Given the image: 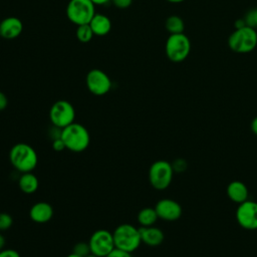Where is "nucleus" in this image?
I'll return each instance as SVG.
<instances>
[{
    "label": "nucleus",
    "mask_w": 257,
    "mask_h": 257,
    "mask_svg": "<svg viewBox=\"0 0 257 257\" xmlns=\"http://www.w3.org/2000/svg\"><path fill=\"white\" fill-rule=\"evenodd\" d=\"M9 161L19 173L32 172L38 164L36 151L26 143H18L9 151Z\"/></svg>",
    "instance_id": "nucleus-1"
},
{
    "label": "nucleus",
    "mask_w": 257,
    "mask_h": 257,
    "mask_svg": "<svg viewBox=\"0 0 257 257\" xmlns=\"http://www.w3.org/2000/svg\"><path fill=\"white\" fill-rule=\"evenodd\" d=\"M60 138L65 148L73 153L84 152L90 143V136L87 128L83 124L75 121L61 130Z\"/></svg>",
    "instance_id": "nucleus-2"
},
{
    "label": "nucleus",
    "mask_w": 257,
    "mask_h": 257,
    "mask_svg": "<svg viewBox=\"0 0 257 257\" xmlns=\"http://www.w3.org/2000/svg\"><path fill=\"white\" fill-rule=\"evenodd\" d=\"M115 248L133 253L142 244L140 229L136 226L123 223L118 225L112 232Z\"/></svg>",
    "instance_id": "nucleus-3"
},
{
    "label": "nucleus",
    "mask_w": 257,
    "mask_h": 257,
    "mask_svg": "<svg viewBox=\"0 0 257 257\" xmlns=\"http://www.w3.org/2000/svg\"><path fill=\"white\" fill-rule=\"evenodd\" d=\"M228 45L236 53L251 52L257 46V31L248 26L235 29L228 38Z\"/></svg>",
    "instance_id": "nucleus-4"
},
{
    "label": "nucleus",
    "mask_w": 257,
    "mask_h": 257,
    "mask_svg": "<svg viewBox=\"0 0 257 257\" xmlns=\"http://www.w3.org/2000/svg\"><path fill=\"white\" fill-rule=\"evenodd\" d=\"M174 169L172 164L165 160L154 162L149 169V181L151 186L158 190H166L172 183Z\"/></svg>",
    "instance_id": "nucleus-5"
},
{
    "label": "nucleus",
    "mask_w": 257,
    "mask_h": 257,
    "mask_svg": "<svg viewBox=\"0 0 257 257\" xmlns=\"http://www.w3.org/2000/svg\"><path fill=\"white\" fill-rule=\"evenodd\" d=\"M95 13V5L90 0H69L66 6V16L76 26L88 24Z\"/></svg>",
    "instance_id": "nucleus-6"
},
{
    "label": "nucleus",
    "mask_w": 257,
    "mask_h": 257,
    "mask_svg": "<svg viewBox=\"0 0 257 257\" xmlns=\"http://www.w3.org/2000/svg\"><path fill=\"white\" fill-rule=\"evenodd\" d=\"M190 50V39L184 33L170 34L166 41V55L173 62H181L185 60L188 57Z\"/></svg>",
    "instance_id": "nucleus-7"
},
{
    "label": "nucleus",
    "mask_w": 257,
    "mask_h": 257,
    "mask_svg": "<svg viewBox=\"0 0 257 257\" xmlns=\"http://www.w3.org/2000/svg\"><path fill=\"white\" fill-rule=\"evenodd\" d=\"M49 119L52 125L59 128H64L65 126L74 122L75 109L68 100H57L49 109Z\"/></svg>",
    "instance_id": "nucleus-8"
},
{
    "label": "nucleus",
    "mask_w": 257,
    "mask_h": 257,
    "mask_svg": "<svg viewBox=\"0 0 257 257\" xmlns=\"http://www.w3.org/2000/svg\"><path fill=\"white\" fill-rule=\"evenodd\" d=\"M90 253L98 257H105L114 248L112 232L106 229H98L94 231L88 240Z\"/></svg>",
    "instance_id": "nucleus-9"
},
{
    "label": "nucleus",
    "mask_w": 257,
    "mask_h": 257,
    "mask_svg": "<svg viewBox=\"0 0 257 257\" xmlns=\"http://www.w3.org/2000/svg\"><path fill=\"white\" fill-rule=\"evenodd\" d=\"M85 84L89 92L101 96L106 94L111 88L110 77L101 69H90L85 77Z\"/></svg>",
    "instance_id": "nucleus-10"
},
{
    "label": "nucleus",
    "mask_w": 257,
    "mask_h": 257,
    "mask_svg": "<svg viewBox=\"0 0 257 257\" xmlns=\"http://www.w3.org/2000/svg\"><path fill=\"white\" fill-rule=\"evenodd\" d=\"M238 224L246 230L257 229V202L246 200L239 204L236 210Z\"/></svg>",
    "instance_id": "nucleus-11"
},
{
    "label": "nucleus",
    "mask_w": 257,
    "mask_h": 257,
    "mask_svg": "<svg viewBox=\"0 0 257 257\" xmlns=\"http://www.w3.org/2000/svg\"><path fill=\"white\" fill-rule=\"evenodd\" d=\"M159 219L165 221H176L182 216V207L181 205L173 199H162L157 202L154 207Z\"/></svg>",
    "instance_id": "nucleus-12"
},
{
    "label": "nucleus",
    "mask_w": 257,
    "mask_h": 257,
    "mask_svg": "<svg viewBox=\"0 0 257 257\" xmlns=\"http://www.w3.org/2000/svg\"><path fill=\"white\" fill-rule=\"evenodd\" d=\"M22 30L23 23L18 17L9 16L0 22V36L4 39H15L22 33Z\"/></svg>",
    "instance_id": "nucleus-13"
},
{
    "label": "nucleus",
    "mask_w": 257,
    "mask_h": 257,
    "mask_svg": "<svg viewBox=\"0 0 257 257\" xmlns=\"http://www.w3.org/2000/svg\"><path fill=\"white\" fill-rule=\"evenodd\" d=\"M54 211L52 206L44 201L33 204L29 210V217L34 223L44 224L49 222L53 217Z\"/></svg>",
    "instance_id": "nucleus-14"
},
{
    "label": "nucleus",
    "mask_w": 257,
    "mask_h": 257,
    "mask_svg": "<svg viewBox=\"0 0 257 257\" xmlns=\"http://www.w3.org/2000/svg\"><path fill=\"white\" fill-rule=\"evenodd\" d=\"M139 229H140L142 243H145L150 247H157L163 243L165 235L160 228L155 226H149V227H140Z\"/></svg>",
    "instance_id": "nucleus-15"
},
{
    "label": "nucleus",
    "mask_w": 257,
    "mask_h": 257,
    "mask_svg": "<svg viewBox=\"0 0 257 257\" xmlns=\"http://www.w3.org/2000/svg\"><path fill=\"white\" fill-rule=\"evenodd\" d=\"M227 195L231 201L241 204L248 200L249 192L247 186L243 182L232 181L227 187Z\"/></svg>",
    "instance_id": "nucleus-16"
},
{
    "label": "nucleus",
    "mask_w": 257,
    "mask_h": 257,
    "mask_svg": "<svg viewBox=\"0 0 257 257\" xmlns=\"http://www.w3.org/2000/svg\"><path fill=\"white\" fill-rule=\"evenodd\" d=\"M93 34L96 36H104L109 33L111 29L110 19L101 13H95L90 22L88 23Z\"/></svg>",
    "instance_id": "nucleus-17"
},
{
    "label": "nucleus",
    "mask_w": 257,
    "mask_h": 257,
    "mask_svg": "<svg viewBox=\"0 0 257 257\" xmlns=\"http://www.w3.org/2000/svg\"><path fill=\"white\" fill-rule=\"evenodd\" d=\"M18 187L24 194H33L39 187L38 178L32 173H22L18 179Z\"/></svg>",
    "instance_id": "nucleus-18"
},
{
    "label": "nucleus",
    "mask_w": 257,
    "mask_h": 257,
    "mask_svg": "<svg viewBox=\"0 0 257 257\" xmlns=\"http://www.w3.org/2000/svg\"><path fill=\"white\" fill-rule=\"evenodd\" d=\"M158 219L159 217L155 208H151V207H146L141 209L137 215V220L141 227L154 226Z\"/></svg>",
    "instance_id": "nucleus-19"
},
{
    "label": "nucleus",
    "mask_w": 257,
    "mask_h": 257,
    "mask_svg": "<svg viewBox=\"0 0 257 257\" xmlns=\"http://www.w3.org/2000/svg\"><path fill=\"white\" fill-rule=\"evenodd\" d=\"M165 27L170 34H179L184 33L185 23L180 16L171 15L166 19Z\"/></svg>",
    "instance_id": "nucleus-20"
},
{
    "label": "nucleus",
    "mask_w": 257,
    "mask_h": 257,
    "mask_svg": "<svg viewBox=\"0 0 257 257\" xmlns=\"http://www.w3.org/2000/svg\"><path fill=\"white\" fill-rule=\"evenodd\" d=\"M93 35L94 34H93L89 24H82V25H78L76 27V38L82 43L89 42L92 39Z\"/></svg>",
    "instance_id": "nucleus-21"
},
{
    "label": "nucleus",
    "mask_w": 257,
    "mask_h": 257,
    "mask_svg": "<svg viewBox=\"0 0 257 257\" xmlns=\"http://www.w3.org/2000/svg\"><path fill=\"white\" fill-rule=\"evenodd\" d=\"M72 252L81 256V257H86L87 255L90 254V248L88 245V242H78L73 246Z\"/></svg>",
    "instance_id": "nucleus-22"
},
{
    "label": "nucleus",
    "mask_w": 257,
    "mask_h": 257,
    "mask_svg": "<svg viewBox=\"0 0 257 257\" xmlns=\"http://www.w3.org/2000/svg\"><path fill=\"white\" fill-rule=\"evenodd\" d=\"M13 225V218L8 213H0V232L6 231Z\"/></svg>",
    "instance_id": "nucleus-23"
},
{
    "label": "nucleus",
    "mask_w": 257,
    "mask_h": 257,
    "mask_svg": "<svg viewBox=\"0 0 257 257\" xmlns=\"http://www.w3.org/2000/svg\"><path fill=\"white\" fill-rule=\"evenodd\" d=\"M243 19L245 21L246 26L255 29L257 27V8L248 11Z\"/></svg>",
    "instance_id": "nucleus-24"
},
{
    "label": "nucleus",
    "mask_w": 257,
    "mask_h": 257,
    "mask_svg": "<svg viewBox=\"0 0 257 257\" xmlns=\"http://www.w3.org/2000/svg\"><path fill=\"white\" fill-rule=\"evenodd\" d=\"M105 257H133V256H132V253H130V252H126V251L118 249V248H114Z\"/></svg>",
    "instance_id": "nucleus-25"
},
{
    "label": "nucleus",
    "mask_w": 257,
    "mask_h": 257,
    "mask_svg": "<svg viewBox=\"0 0 257 257\" xmlns=\"http://www.w3.org/2000/svg\"><path fill=\"white\" fill-rule=\"evenodd\" d=\"M110 2L118 9H126L132 5L133 0H110Z\"/></svg>",
    "instance_id": "nucleus-26"
},
{
    "label": "nucleus",
    "mask_w": 257,
    "mask_h": 257,
    "mask_svg": "<svg viewBox=\"0 0 257 257\" xmlns=\"http://www.w3.org/2000/svg\"><path fill=\"white\" fill-rule=\"evenodd\" d=\"M0 257H20V254L18 251L10 248H4L0 250Z\"/></svg>",
    "instance_id": "nucleus-27"
},
{
    "label": "nucleus",
    "mask_w": 257,
    "mask_h": 257,
    "mask_svg": "<svg viewBox=\"0 0 257 257\" xmlns=\"http://www.w3.org/2000/svg\"><path fill=\"white\" fill-rule=\"evenodd\" d=\"M52 149L55 151V152H61L63 150H65V145L63 143V141L61 140V138H58V139H55L52 141Z\"/></svg>",
    "instance_id": "nucleus-28"
},
{
    "label": "nucleus",
    "mask_w": 257,
    "mask_h": 257,
    "mask_svg": "<svg viewBox=\"0 0 257 257\" xmlns=\"http://www.w3.org/2000/svg\"><path fill=\"white\" fill-rule=\"evenodd\" d=\"M172 167L174 169V172L177 171V172H182L186 169V162L182 159H179V160H176L173 164H172Z\"/></svg>",
    "instance_id": "nucleus-29"
},
{
    "label": "nucleus",
    "mask_w": 257,
    "mask_h": 257,
    "mask_svg": "<svg viewBox=\"0 0 257 257\" xmlns=\"http://www.w3.org/2000/svg\"><path fill=\"white\" fill-rule=\"evenodd\" d=\"M8 105V98L6 94L0 90V111L4 110Z\"/></svg>",
    "instance_id": "nucleus-30"
},
{
    "label": "nucleus",
    "mask_w": 257,
    "mask_h": 257,
    "mask_svg": "<svg viewBox=\"0 0 257 257\" xmlns=\"http://www.w3.org/2000/svg\"><path fill=\"white\" fill-rule=\"evenodd\" d=\"M244 26H246L244 19H238V20L235 22V29H239V28H242V27H244Z\"/></svg>",
    "instance_id": "nucleus-31"
},
{
    "label": "nucleus",
    "mask_w": 257,
    "mask_h": 257,
    "mask_svg": "<svg viewBox=\"0 0 257 257\" xmlns=\"http://www.w3.org/2000/svg\"><path fill=\"white\" fill-rule=\"evenodd\" d=\"M251 130L257 136V116L254 117L252 122H251Z\"/></svg>",
    "instance_id": "nucleus-32"
},
{
    "label": "nucleus",
    "mask_w": 257,
    "mask_h": 257,
    "mask_svg": "<svg viewBox=\"0 0 257 257\" xmlns=\"http://www.w3.org/2000/svg\"><path fill=\"white\" fill-rule=\"evenodd\" d=\"M94 5H104L108 2H110V0H90Z\"/></svg>",
    "instance_id": "nucleus-33"
},
{
    "label": "nucleus",
    "mask_w": 257,
    "mask_h": 257,
    "mask_svg": "<svg viewBox=\"0 0 257 257\" xmlns=\"http://www.w3.org/2000/svg\"><path fill=\"white\" fill-rule=\"evenodd\" d=\"M5 243H6V240H5V237L2 235V233L0 232V250L4 249V246H5Z\"/></svg>",
    "instance_id": "nucleus-34"
},
{
    "label": "nucleus",
    "mask_w": 257,
    "mask_h": 257,
    "mask_svg": "<svg viewBox=\"0 0 257 257\" xmlns=\"http://www.w3.org/2000/svg\"><path fill=\"white\" fill-rule=\"evenodd\" d=\"M167 1L171 3H181V2H184L185 0H167Z\"/></svg>",
    "instance_id": "nucleus-35"
},
{
    "label": "nucleus",
    "mask_w": 257,
    "mask_h": 257,
    "mask_svg": "<svg viewBox=\"0 0 257 257\" xmlns=\"http://www.w3.org/2000/svg\"><path fill=\"white\" fill-rule=\"evenodd\" d=\"M66 257H81V256H79V255H77V254H75V253H70V254H68Z\"/></svg>",
    "instance_id": "nucleus-36"
},
{
    "label": "nucleus",
    "mask_w": 257,
    "mask_h": 257,
    "mask_svg": "<svg viewBox=\"0 0 257 257\" xmlns=\"http://www.w3.org/2000/svg\"><path fill=\"white\" fill-rule=\"evenodd\" d=\"M86 257H98V256H96V255H93V254H91V253H90V254H89V255H87Z\"/></svg>",
    "instance_id": "nucleus-37"
}]
</instances>
